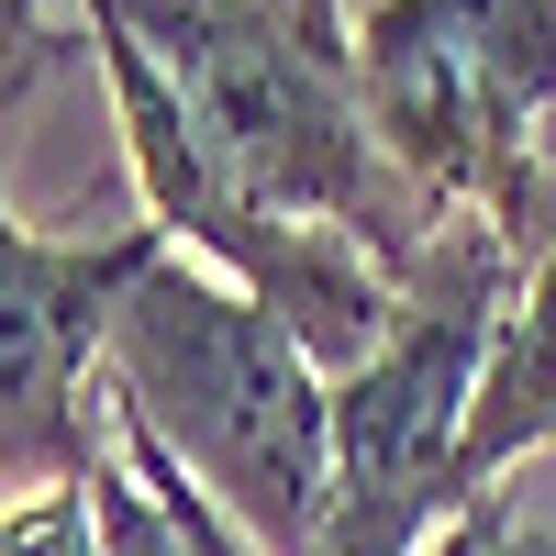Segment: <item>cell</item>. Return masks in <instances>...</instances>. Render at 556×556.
Returning <instances> with one entry per match:
<instances>
[{
    "instance_id": "7",
    "label": "cell",
    "mask_w": 556,
    "mask_h": 556,
    "mask_svg": "<svg viewBox=\"0 0 556 556\" xmlns=\"http://www.w3.org/2000/svg\"><path fill=\"white\" fill-rule=\"evenodd\" d=\"M556 445V256L523 267L513 312H501V345H490V379H479V412H468V468H456V513L479 490H501L523 456Z\"/></svg>"
},
{
    "instance_id": "10",
    "label": "cell",
    "mask_w": 556,
    "mask_h": 556,
    "mask_svg": "<svg viewBox=\"0 0 556 556\" xmlns=\"http://www.w3.org/2000/svg\"><path fill=\"white\" fill-rule=\"evenodd\" d=\"M490 223H501V245H513L523 267L556 256V123L534 134V156H523V178H513V201H501Z\"/></svg>"
},
{
    "instance_id": "5",
    "label": "cell",
    "mask_w": 556,
    "mask_h": 556,
    "mask_svg": "<svg viewBox=\"0 0 556 556\" xmlns=\"http://www.w3.org/2000/svg\"><path fill=\"white\" fill-rule=\"evenodd\" d=\"M356 89L434 212H501L556 123V0H367Z\"/></svg>"
},
{
    "instance_id": "11",
    "label": "cell",
    "mask_w": 556,
    "mask_h": 556,
    "mask_svg": "<svg viewBox=\"0 0 556 556\" xmlns=\"http://www.w3.org/2000/svg\"><path fill=\"white\" fill-rule=\"evenodd\" d=\"M112 424H123V445H134V456H146V468H156V490L178 501V523H190V545H201V556H256V545H245V534H235V523H223V513H212V501H201V479H190V468H178V456H167V445H156L146 424H134V412H123V401H112Z\"/></svg>"
},
{
    "instance_id": "4",
    "label": "cell",
    "mask_w": 556,
    "mask_h": 556,
    "mask_svg": "<svg viewBox=\"0 0 556 556\" xmlns=\"http://www.w3.org/2000/svg\"><path fill=\"white\" fill-rule=\"evenodd\" d=\"M78 12H89V56H101V89H112V123H123L134 190H146V223L178 256H201V267L235 278V290H256L312 345L323 379H356V367L390 345V323H401V267L367 256L356 235H334V223L245 201L235 178H223V156L201 146V123L178 112L167 67L134 45V23L101 12V0H78Z\"/></svg>"
},
{
    "instance_id": "13",
    "label": "cell",
    "mask_w": 556,
    "mask_h": 556,
    "mask_svg": "<svg viewBox=\"0 0 556 556\" xmlns=\"http://www.w3.org/2000/svg\"><path fill=\"white\" fill-rule=\"evenodd\" d=\"M424 556H556V534H534L523 513H513V490H479L468 513H456Z\"/></svg>"
},
{
    "instance_id": "12",
    "label": "cell",
    "mask_w": 556,
    "mask_h": 556,
    "mask_svg": "<svg viewBox=\"0 0 556 556\" xmlns=\"http://www.w3.org/2000/svg\"><path fill=\"white\" fill-rule=\"evenodd\" d=\"M45 56H56V23H45V0H0V146H12V123L34 101Z\"/></svg>"
},
{
    "instance_id": "6",
    "label": "cell",
    "mask_w": 556,
    "mask_h": 556,
    "mask_svg": "<svg viewBox=\"0 0 556 556\" xmlns=\"http://www.w3.org/2000/svg\"><path fill=\"white\" fill-rule=\"evenodd\" d=\"M156 256H167L156 223H123V235H34L0 201V513L101 468L112 312Z\"/></svg>"
},
{
    "instance_id": "3",
    "label": "cell",
    "mask_w": 556,
    "mask_h": 556,
    "mask_svg": "<svg viewBox=\"0 0 556 556\" xmlns=\"http://www.w3.org/2000/svg\"><path fill=\"white\" fill-rule=\"evenodd\" d=\"M513 290H523V256L501 245V223L445 212L424 267L401 278L390 345L356 379H334V513H323V556H424L456 523L468 412H479Z\"/></svg>"
},
{
    "instance_id": "9",
    "label": "cell",
    "mask_w": 556,
    "mask_h": 556,
    "mask_svg": "<svg viewBox=\"0 0 556 556\" xmlns=\"http://www.w3.org/2000/svg\"><path fill=\"white\" fill-rule=\"evenodd\" d=\"M0 556H112L101 513H89V479L45 490V501H12V513H0Z\"/></svg>"
},
{
    "instance_id": "2",
    "label": "cell",
    "mask_w": 556,
    "mask_h": 556,
    "mask_svg": "<svg viewBox=\"0 0 556 556\" xmlns=\"http://www.w3.org/2000/svg\"><path fill=\"white\" fill-rule=\"evenodd\" d=\"M112 401L146 424L256 556H323L334 513V379L256 290L156 256L112 312Z\"/></svg>"
},
{
    "instance_id": "1",
    "label": "cell",
    "mask_w": 556,
    "mask_h": 556,
    "mask_svg": "<svg viewBox=\"0 0 556 556\" xmlns=\"http://www.w3.org/2000/svg\"><path fill=\"white\" fill-rule=\"evenodd\" d=\"M134 23V45L167 67L178 112L201 123L245 201L334 223L401 278L434 245V201L390 167L356 89V23L345 0H101Z\"/></svg>"
},
{
    "instance_id": "8",
    "label": "cell",
    "mask_w": 556,
    "mask_h": 556,
    "mask_svg": "<svg viewBox=\"0 0 556 556\" xmlns=\"http://www.w3.org/2000/svg\"><path fill=\"white\" fill-rule=\"evenodd\" d=\"M89 513H101V545L112 556H201L190 523H178V501L156 490V468L123 445V424L101 434V468H89Z\"/></svg>"
}]
</instances>
